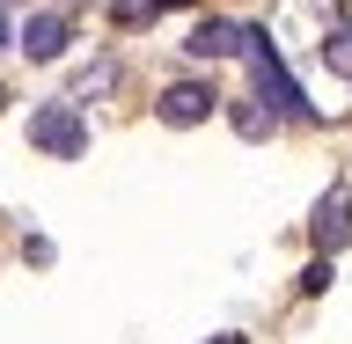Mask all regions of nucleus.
<instances>
[{
  "instance_id": "f257e3e1",
  "label": "nucleus",
  "mask_w": 352,
  "mask_h": 344,
  "mask_svg": "<svg viewBox=\"0 0 352 344\" xmlns=\"http://www.w3.org/2000/svg\"><path fill=\"white\" fill-rule=\"evenodd\" d=\"M242 51H250V73H257V95H264V110H272V117H316V110H308V95L294 88V73L279 66V51H272V37H264V30H250V37H242Z\"/></svg>"
},
{
  "instance_id": "f03ea898",
  "label": "nucleus",
  "mask_w": 352,
  "mask_h": 344,
  "mask_svg": "<svg viewBox=\"0 0 352 344\" xmlns=\"http://www.w3.org/2000/svg\"><path fill=\"white\" fill-rule=\"evenodd\" d=\"M30 139H37L44 154H88V117H81V103H44L37 117H30Z\"/></svg>"
},
{
  "instance_id": "7ed1b4c3",
  "label": "nucleus",
  "mask_w": 352,
  "mask_h": 344,
  "mask_svg": "<svg viewBox=\"0 0 352 344\" xmlns=\"http://www.w3.org/2000/svg\"><path fill=\"white\" fill-rule=\"evenodd\" d=\"M308 235H316V249H345L352 242V183H338V191L323 198V205H316V220H308Z\"/></svg>"
},
{
  "instance_id": "20e7f679",
  "label": "nucleus",
  "mask_w": 352,
  "mask_h": 344,
  "mask_svg": "<svg viewBox=\"0 0 352 344\" xmlns=\"http://www.w3.org/2000/svg\"><path fill=\"white\" fill-rule=\"evenodd\" d=\"M220 110V95L206 81H176V88H162V125H206Z\"/></svg>"
},
{
  "instance_id": "39448f33",
  "label": "nucleus",
  "mask_w": 352,
  "mask_h": 344,
  "mask_svg": "<svg viewBox=\"0 0 352 344\" xmlns=\"http://www.w3.org/2000/svg\"><path fill=\"white\" fill-rule=\"evenodd\" d=\"M242 37H250L242 22H220V15H206V22L191 30V44H184V51H198V59H228V51H242Z\"/></svg>"
},
{
  "instance_id": "423d86ee",
  "label": "nucleus",
  "mask_w": 352,
  "mask_h": 344,
  "mask_svg": "<svg viewBox=\"0 0 352 344\" xmlns=\"http://www.w3.org/2000/svg\"><path fill=\"white\" fill-rule=\"evenodd\" d=\"M66 37H74V22H66V15H30V30H22V51H30V59H59Z\"/></svg>"
},
{
  "instance_id": "0eeeda50",
  "label": "nucleus",
  "mask_w": 352,
  "mask_h": 344,
  "mask_svg": "<svg viewBox=\"0 0 352 344\" xmlns=\"http://www.w3.org/2000/svg\"><path fill=\"white\" fill-rule=\"evenodd\" d=\"M228 117H235V132H242V139H264V132L279 125V117H272V110H264V103H235V110H228Z\"/></svg>"
},
{
  "instance_id": "6e6552de",
  "label": "nucleus",
  "mask_w": 352,
  "mask_h": 344,
  "mask_svg": "<svg viewBox=\"0 0 352 344\" xmlns=\"http://www.w3.org/2000/svg\"><path fill=\"white\" fill-rule=\"evenodd\" d=\"M323 59H330V73H352V30H330V37H323Z\"/></svg>"
},
{
  "instance_id": "1a4fd4ad",
  "label": "nucleus",
  "mask_w": 352,
  "mask_h": 344,
  "mask_svg": "<svg viewBox=\"0 0 352 344\" xmlns=\"http://www.w3.org/2000/svg\"><path fill=\"white\" fill-rule=\"evenodd\" d=\"M323 286H330V257H316V264L301 271V293H323Z\"/></svg>"
},
{
  "instance_id": "9d476101",
  "label": "nucleus",
  "mask_w": 352,
  "mask_h": 344,
  "mask_svg": "<svg viewBox=\"0 0 352 344\" xmlns=\"http://www.w3.org/2000/svg\"><path fill=\"white\" fill-rule=\"evenodd\" d=\"M147 8H184V0H147Z\"/></svg>"
},
{
  "instance_id": "9b49d317",
  "label": "nucleus",
  "mask_w": 352,
  "mask_h": 344,
  "mask_svg": "<svg viewBox=\"0 0 352 344\" xmlns=\"http://www.w3.org/2000/svg\"><path fill=\"white\" fill-rule=\"evenodd\" d=\"M213 344H242V337H213Z\"/></svg>"
},
{
  "instance_id": "f8f14e48",
  "label": "nucleus",
  "mask_w": 352,
  "mask_h": 344,
  "mask_svg": "<svg viewBox=\"0 0 352 344\" xmlns=\"http://www.w3.org/2000/svg\"><path fill=\"white\" fill-rule=\"evenodd\" d=\"M0 44H8V22H0Z\"/></svg>"
},
{
  "instance_id": "ddd939ff",
  "label": "nucleus",
  "mask_w": 352,
  "mask_h": 344,
  "mask_svg": "<svg viewBox=\"0 0 352 344\" xmlns=\"http://www.w3.org/2000/svg\"><path fill=\"white\" fill-rule=\"evenodd\" d=\"M0 103H8V95H0Z\"/></svg>"
}]
</instances>
